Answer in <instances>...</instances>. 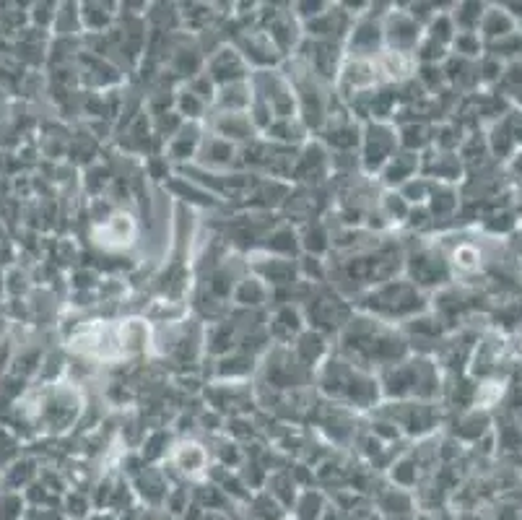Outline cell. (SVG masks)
I'll list each match as a JSON object with an SVG mask.
<instances>
[{
	"label": "cell",
	"instance_id": "obj_9",
	"mask_svg": "<svg viewBox=\"0 0 522 520\" xmlns=\"http://www.w3.org/2000/svg\"><path fill=\"white\" fill-rule=\"evenodd\" d=\"M481 37L486 39V45L497 42L502 37H510L517 32V21L512 19L510 13L504 11V6H486L484 19H481Z\"/></svg>",
	"mask_w": 522,
	"mask_h": 520
},
{
	"label": "cell",
	"instance_id": "obj_20",
	"mask_svg": "<svg viewBox=\"0 0 522 520\" xmlns=\"http://www.w3.org/2000/svg\"><path fill=\"white\" fill-rule=\"evenodd\" d=\"M520 193H522V190H520ZM520 193H517V195H520Z\"/></svg>",
	"mask_w": 522,
	"mask_h": 520
},
{
	"label": "cell",
	"instance_id": "obj_12",
	"mask_svg": "<svg viewBox=\"0 0 522 520\" xmlns=\"http://www.w3.org/2000/svg\"><path fill=\"white\" fill-rule=\"evenodd\" d=\"M200 141H203V138H200L198 125L195 123L182 125V128L169 138V156L177 159V162H182V159H193L200 149Z\"/></svg>",
	"mask_w": 522,
	"mask_h": 520
},
{
	"label": "cell",
	"instance_id": "obj_15",
	"mask_svg": "<svg viewBox=\"0 0 522 520\" xmlns=\"http://www.w3.org/2000/svg\"><path fill=\"white\" fill-rule=\"evenodd\" d=\"M299 234L294 232L291 227H281L276 232L268 234V242H265V250L268 253H276L281 258H289V255H297L299 253Z\"/></svg>",
	"mask_w": 522,
	"mask_h": 520
},
{
	"label": "cell",
	"instance_id": "obj_6",
	"mask_svg": "<svg viewBox=\"0 0 522 520\" xmlns=\"http://www.w3.org/2000/svg\"><path fill=\"white\" fill-rule=\"evenodd\" d=\"M206 73L211 76L213 84L219 86L247 81V60L239 55L237 47H224V50L213 52V58L208 60Z\"/></svg>",
	"mask_w": 522,
	"mask_h": 520
},
{
	"label": "cell",
	"instance_id": "obj_11",
	"mask_svg": "<svg viewBox=\"0 0 522 520\" xmlns=\"http://www.w3.org/2000/svg\"><path fill=\"white\" fill-rule=\"evenodd\" d=\"M198 154L200 162L208 164V167H229L234 162V156H237V146L219 136H211L200 141Z\"/></svg>",
	"mask_w": 522,
	"mask_h": 520
},
{
	"label": "cell",
	"instance_id": "obj_13",
	"mask_svg": "<svg viewBox=\"0 0 522 520\" xmlns=\"http://www.w3.org/2000/svg\"><path fill=\"white\" fill-rule=\"evenodd\" d=\"M268 299V286L258 276H245L234 286V302L242 307H260Z\"/></svg>",
	"mask_w": 522,
	"mask_h": 520
},
{
	"label": "cell",
	"instance_id": "obj_18",
	"mask_svg": "<svg viewBox=\"0 0 522 520\" xmlns=\"http://www.w3.org/2000/svg\"><path fill=\"white\" fill-rule=\"evenodd\" d=\"M177 107H180L182 117H187V120H195V117L203 115V110H206V102H200L193 91H185V94H180V99H177Z\"/></svg>",
	"mask_w": 522,
	"mask_h": 520
},
{
	"label": "cell",
	"instance_id": "obj_3",
	"mask_svg": "<svg viewBox=\"0 0 522 520\" xmlns=\"http://www.w3.org/2000/svg\"><path fill=\"white\" fill-rule=\"evenodd\" d=\"M398 146V128L385 120H372L361 130V164L367 172H382V167L398 154Z\"/></svg>",
	"mask_w": 522,
	"mask_h": 520
},
{
	"label": "cell",
	"instance_id": "obj_16",
	"mask_svg": "<svg viewBox=\"0 0 522 520\" xmlns=\"http://www.w3.org/2000/svg\"><path fill=\"white\" fill-rule=\"evenodd\" d=\"M328 240H330V234L325 232L323 224H320V221H315V219H312L310 224H307V232L299 234V245H302L304 250H307V253L315 255V258L320 253H325V250H328V247H330Z\"/></svg>",
	"mask_w": 522,
	"mask_h": 520
},
{
	"label": "cell",
	"instance_id": "obj_19",
	"mask_svg": "<svg viewBox=\"0 0 522 520\" xmlns=\"http://www.w3.org/2000/svg\"><path fill=\"white\" fill-rule=\"evenodd\" d=\"M203 520H229V518H226V513H221V510H211V513L203 515Z\"/></svg>",
	"mask_w": 522,
	"mask_h": 520
},
{
	"label": "cell",
	"instance_id": "obj_14",
	"mask_svg": "<svg viewBox=\"0 0 522 520\" xmlns=\"http://www.w3.org/2000/svg\"><path fill=\"white\" fill-rule=\"evenodd\" d=\"M206 461V450L200 448V445H195V442H185V445H180V448L174 450V463L190 476L203 474V471H206Z\"/></svg>",
	"mask_w": 522,
	"mask_h": 520
},
{
	"label": "cell",
	"instance_id": "obj_5",
	"mask_svg": "<svg viewBox=\"0 0 522 520\" xmlns=\"http://www.w3.org/2000/svg\"><path fill=\"white\" fill-rule=\"evenodd\" d=\"M382 37L387 39L390 50L408 55V52L419 47L421 24L413 19L411 13L393 11V13H387V19L382 21Z\"/></svg>",
	"mask_w": 522,
	"mask_h": 520
},
{
	"label": "cell",
	"instance_id": "obj_17",
	"mask_svg": "<svg viewBox=\"0 0 522 520\" xmlns=\"http://www.w3.org/2000/svg\"><path fill=\"white\" fill-rule=\"evenodd\" d=\"M24 518V500L19 494H3L0 497V520H21Z\"/></svg>",
	"mask_w": 522,
	"mask_h": 520
},
{
	"label": "cell",
	"instance_id": "obj_4",
	"mask_svg": "<svg viewBox=\"0 0 522 520\" xmlns=\"http://www.w3.org/2000/svg\"><path fill=\"white\" fill-rule=\"evenodd\" d=\"M307 320L312 331H338V328H346L351 320V305H346L336 294H317L307 305Z\"/></svg>",
	"mask_w": 522,
	"mask_h": 520
},
{
	"label": "cell",
	"instance_id": "obj_10",
	"mask_svg": "<svg viewBox=\"0 0 522 520\" xmlns=\"http://www.w3.org/2000/svg\"><path fill=\"white\" fill-rule=\"evenodd\" d=\"M419 162V154H411V151L395 154L393 159L382 167V180H385L387 185H406V182L413 180V175H416Z\"/></svg>",
	"mask_w": 522,
	"mask_h": 520
},
{
	"label": "cell",
	"instance_id": "obj_2",
	"mask_svg": "<svg viewBox=\"0 0 522 520\" xmlns=\"http://www.w3.org/2000/svg\"><path fill=\"white\" fill-rule=\"evenodd\" d=\"M364 307L382 315H413L426 307L424 297L419 294V286L408 281H387L377 292H372L364 302Z\"/></svg>",
	"mask_w": 522,
	"mask_h": 520
},
{
	"label": "cell",
	"instance_id": "obj_7",
	"mask_svg": "<svg viewBox=\"0 0 522 520\" xmlns=\"http://www.w3.org/2000/svg\"><path fill=\"white\" fill-rule=\"evenodd\" d=\"M382 21L374 19H361L359 24L351 26V34H348V47H351V55L354 58H364L374 55V47H380L382 42Z\"/></svg>",
	"mask_w": 522,
	"mask_h": 520
},
{
	"label": "cell",
	"instance_id": "obj_1",
	"mask_svg": "<svg viewBox=\"0 0 522 520\" xmlns=\"http://www.w3.org/2000/svg\"><path fill=\"white\" fill-rule=\"evenodd\" d=\"M323 388L333 398H341L359 409H369L380 396V385L374 375H367L361 367L341 359H330L323 370Z\"/></svg>",
	"mask_w": 522,
	"mask_h": 520
},
{
	"label": "cell",
	"instance_id": "obj_8",
	"mask_svg": "<svg viewBox=\"0 0 522 520\" xmlns=\"http://www.w3.org/2000/svg\"><path fill=\"white\" fill-rule=\"evenodd\" d=\"M302 323H304L302 312H299L297 307L286 305V307H281L276 315H273V323H271V328H268V331H271V336L276 338L278 344L286 346V344H291V341H297V338L302 336V333H304Z\"/></svg>",
	"mask_w": 522,
	"mask_h": 520
}]
</instances>
